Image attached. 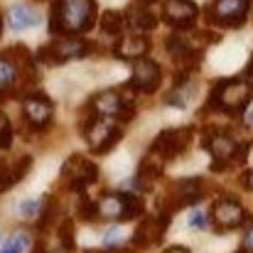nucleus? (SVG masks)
<instances>
[{
    "mask_svg": "<svg viewBox=\"0 0 253 253\" xmlns=\"http://www.w3.org/2000/svg\"><path fill=\"white\" fill-rule=\"evenodd\" d=\"M96 22V2L93 0H57L49 15V30L54 35L77 37L84 35Z\"/></svg>",
    "mask_w": 253,
    "mask_h": 253,
    "instance_id": "obj_1",
    "label": "nucleus"
},
{
    "mask_svg": "<svg viewBox=\"0 0 253 253\" xmlns=\"http://www.w3.org/2000/svg\"><path fill=\"white\" fill-rule=\"evenodd\" d=\"M253 98V86L246 79H221L211 86L207 108H216L224 113H241Z\"/></svg>",
    "mask_w": 253,
    "mask_h": 253,
    "instance_id": "obj_2",
    "label": "nucleus"
},
{
    "mask_svg": "<svg viewBox=\"0 0 253 253\" xmlns=\"http://www.w3.org/2000/svg\"><path fill=\"white\" fill-rule=\"evenodd\" d=\"M204 148L211 155V169L221 172L231 165H239L246 160V145H239L226 130H209L204 138Z\"/></svg>",
    "mask_w": 253,
    "mask_h": 253,
    "instance_id": "obj_3",
    "label": "nucleus"
},
{
    "mask_svg": "<svg viewBox=\"0 0 253 253\" xmlns=\"http://www.w3.org/2000/svg\"><path fill=\"white\" fill-rule=\"evenodd\" d=\"M204 197V179L202 177H187L179 179L169 187V192L165 194V199H160V211L172 214L174 209L182 207H192Z\"/></svg>",
    "mask_w": 253,
    "mask_h": 253,
    "instance_id": "obj_4",
    "label": "nucleus"
},
{
    "mask_svg": "<svg viewBox=\"0 0 253 253\" xmlns=\"http://www.w3.org/2000/svg\"><path fill=\"white\" fill-rule=\"evenodd\" d=\"M91 49H93V44L86 42V40H79V37H62V40H54L52 44L42 47L37 57H40L42 62H47V64H62V62L82 59Z\"/></svg>",
    "mask_w": 253,
    "mask_h": 253,
    "instance_id": "obj_5",
    "label": "nucleus"
},
{
    "mask_svg": "<svg viewBox=\"0 0 253 253\" xmlns=\"http://www.w3.org/2000/svg\"><path fill=\"white\" fill-rule=\"evenodd\" d=\"M249 10L251 0H211V5L207 7V17L219 27H241L249 17Z\"/></svg>",
    "mask_w": 253,
    "mask_h": 253,
    "instance_id": "obj_6",
    "label": "nucleus"
},
{
    "mask_svg": "<svg viewBox=\"0 0 253 253\" xmlns=\"http://www.w3.org/2000/svg\"><path fill=\"white\" fill-rule=\"evenodd\" d=\"M189 143H192V128H168L153 140L150 155L160 160H174L189 148Z\"/></svg>",
    "mask_w": 253,
    "mask_h": 253,
    "instance_id": "obj_7",
    "label": "nucleus"
},
{
    "mask_svg": "<svg viewBox=\"0 0 253 253\" xmlns=\"http://www.w3.org/2000/svg\"><path fill=\"white\" fill-rule=\"evenodd\" d=\"M82 133L86 135V143L91 145V150H93L96 155L111 153V150L116 148V143L123 138V128H121V126H111V123H106L103 118L93 121Z\"/></svg>",
    "mask_w": 253,
    "mask_h": 253,
    "instance_id": "obj_8",
    "label": "nucleus"
},
{
    "mask_svg": "<svg viewBox=\"0 0 253 253\" xmlns=\"http://www.w3.org/2000/svg\"><path fill=\"white\" fill-rule=\"evenodd\" d=\"M62 179L69 184V189L82 192L84 187L93 184L98 179V168L91 160H86L84 155H72L62 168Z\"/></svg>",
    "mask_w": 253,
    "mask_h": 253,
    "instance_id": "obj_9",
    "label": "nucleus"
},
{
    "mask_svg": "<svg viewBox=\"0 0 253 253\" xmlns=\"http://www.w3.org/2000/svg\"><path fill=\"white\" fill-rule=\"evenodd\" d=\"M169 216L172 214H165L160 211L158 216H145L143 224L135 229L133 234V246L135 249H150V246H158L165 234H168V224H169Z\"/></svg>",
    "mask_w": 253,
    "mask_h": 253,
    "instance_id": "obj_10",
    "label": "nucleus"
},
{
    "mask_svg": "<svg viewBox=\"0 0 253 253\" xmlns=\"http://www.w3.org/2000/svg\"><path fill=\"white\" fill-rule=\"evenodd\" d=\"M246 211L244 207L234 199V197H221L214 204V221H216V231H234L244 224Z\"/></svg>",
    "mask_w": 253,
    "mask_h": 253,
    "instance_id": "obj_11",
    "label": "nucleus"
},
{
    "mask_svg": "<svg viewBox=\"0 0 253 253\" xmlns=\"http://www.w3.org/2000/svg\"><path fill=\"white\" fill-rule=\"evenodd\" d=\"M22 111H25L27 123H30L35 130H42V128L52 121V113H54L52 101H49L44 93H37V91L25 96V101H22Z\"/></svg>",
    "mask_w": 253,
    "mask_h": 253,
    "instance_id": "obj_12",
    "label": "nucleus"
},
{
    "mask_svg": "<svg viewBox=\"0 0 253 253\" xmlns=\"http://www.w3.org/2000/svg\"><path fill=\"white\" fill-rule=\"evenodd\" d=\"M128 88L130 86H118V88H108V91H101V93H96L93 98H91V103H93V108L98 111V116L103 118V116H121V111L128 106V103H133L130 98H128Z\"/></svg>",
    "mask_w": 253,
    "mask_h": 253,
    "instance_id": "obj_13",
    "label": "nucleus"
},
{
    "mask_svg": "<svg viewBox=\"0 0 253 253\" xmlns=\"http://www.w3.org/2000/svg\"><path fill=\"white\" fill-rule=\"evenodd\" d=\"M160 79H163V72L158 67V62L153 59H138L133 64V77L128 84L133 86L135 91H143V93H153L158 86H160Z\"/></svg>",
    "mask_w": 253,
    "mask_h": 253,
    "instance_id": "obj_14",
    "label": "nucleus"
},
{
    "mask_svg": "<svg viewBox=\"0 0 253 253\" xmlns=\"http://www.w3.org/2000/svg\"><path fill=\"white\" fill-rule=\"evenodd\" d=\"M168 52L169 57H172V62L179 67V69H184V72H194L197 69V64L202 62V52L199 49H194L182 35H172L168 40Z\"/></svg>",
    "mask_w": 253,
    "mask_h": 253,
    "instance_id": "obj_15",
    "label": "nucleus"
},
{
    "mask_svg": "<svg viewBox=\"0 0 253 253\" xmlns=\"http://www.w3.org/2000/svg\"><path fill=\"white\" fill-rule=\"evenodd\" d=\"M199 15V7L192 0H165L163 17L172 27H192Z\"/></svg>",
    "mask_w": 253,
    "mask_h": 253,
    "instance_id": "obj_16",
    "label": "nucleus"
},
{
    "mask_svg": "<svg viewBox=\"0 0 253 253\" xmlns=\"http://www.w3.org/2000/svg\"><path fill=\"white\" fill-rule=\"evenodd\" d=\"M32 165V158L30 155H20L17 160H0V194L12 189Z\"/></svg>",
    "mask_w": 253,
    "mask_h": 253,
    "instance_id": "obj_17",
    "label": "nucleus"
},
{
    "mask_svg": "<svg viewBox=\"0 0 253 253\" xmlns=\"http://www.w3.org/2000/svg\"><path fill=\"white\" fill-rule=\"evenodd\" d=\"M118 59H145L148 49H150V40L145 35H128L123 40H118V44L113 47Z\"/></svg>",
    "mask_w": 253,
    "mask_h": 253,
    "instance_id": "obj_18",
    "label": "nucleus"
},
{
    "mask_svg": "<svg viewBox=\"0 0 253 253\" xmlns=\"http://www.w3.org/2000/svg\"><path fill=\"white\" fill-rule=\"evenodd\" d=\"M160 177H163V165L155 163V155H148V158L140 163V168H138V177H135V184H138V187H135V189L150 192Z\"/></svg>",
    "mask_w": 253,
    "mask_h": 253,
    "instance_id": "obj_19",
    "label": "nucleus"
},
{
    "mask_svg": "<svg viewBox=\"0 0 253 253\" xmlns=\"http://www.w3.org/2000/svg\"><path fill=\"white\" fill-rule=\"evenodd\" d=\"M126 22H128V27H130L135 35H143V32H150V30L158 25V17H155L150 10H145V7H140V5H133V7H128V12H126Z\"/></svg>",
    "mask_w": 253,
    "mask_h": 253,
    "instance_id": "obj_20",
    "label": "nucleus"
},
{
    "mask_svg": "<svg viewBox=\"0 0 253 253\" xmlns=\"http://www.w3.org/2000/svg\"><path fill=\"white\" fill-rule=\"evenodd\" d=\"M17 77H20V69H17L15 59L7 52H2L0 54V96L12 93V88L17 84Z\"/></svg>",
    "mask_w": 253,
    "mask_h": 253,
    "instance_id": "obj_21",
    "label": "nucleus"
},
{
    "mask_svg": "<svg viewBox=\"0 0 253 253\" xmlns=\"http://www.w3.org/2000/svg\"><path fill=\"white\" fill-rule=\"evenodd\" d=\"M98 209H101V216H106V219H111V221H126V197H123V192H118V194H106L103 199H101V204H98Z\"/></svg>",
    "mask_w": 253,
    "mask_h": 253,
    "instance_id": "obj_22",
    "label": "nucleus"
},
{
    "mask_svg": "<svg viewBox=\"0 0 253 253\" xmlns=\"http://www.w3.org/2000/svg\"><path fill=\"white\" fill-rule=\"evenodd\" d=\"M35 25H40V15L32 7H27V5H12L10 7V27L12 30L20 32V30H30Z\"/></svg>",
    "mask_w": 253,
    "mask_h": 253,
    "instance_id": "obj_23",
    "label": "nucleus"
},
{
    "mask_svg": "<svg viewBox=\"0 0 253 253\" xmlns=\"http://www.w3.org/2000/svg\"><path fill=\"white\" fill-rule=\"evenodd\" d=\"M57 216H59L57 197H54V194H47V197L42 199V219H40L37 229H40V231H47V229L54 224V219H57Z\"/></svg>",
    "mask_w": 253,
    "mask_h": 253,
    "instance_id": "obj_24",
    "label": "nucleus"
},
{
    "mask_svg": "<svg viewBox=\"0 0 253 253\" xmlns=\"http://www.w3.org/2000/svg\"><path fill=\"white\" fill-rule=\"evenodd\" d=\"M126 25H128L126 22V15L118 12V10H106L103 17H101V27H103L106 35H121Z\"/></svg>",
    "mask_w": 253,
    "mask_h": 253,
    "instance_id": "obj_25",
    "label": "nucleus"
},
{
    "mask_svg": "<svg viewBox=\"0 0 253 253\" xmlns=\"http://www.w3.org/2000/svg\"><path fill=\"white\" fill-rule=\"evenodd\" d=\"M27 249H30V234L25 231H15L0 244V253H25Z\"/></svg>",
    "mask_w": 253,
    "mask_h": 253,
    "instance_id": "obj_26",
    "label": "nucleus"
},
{
    "mask_svg": "<svg viewBox=\"0 0 253 253\" xmlns=\"http://www.w3.org/2000/svg\"><path fill=\"white\" fill-rule=\"evenodd\" d=\"M59 244H62L64 253H74V249H77V231H74L72 219L59 221Z\"/></svg>",
    "mask_w": 253,
    "mask_h": 253,
    "instance_id": "obj_27",
    "label": "nucleus"
},
{
    "mask_svg": "<svg viewBox=\"0 0 253 253\" xmlns=\"http://www.w3.org/2000/svg\"><path fill=\"white\" fill-rule=\"evenodd\" d=\"M77 211H79V216H82L84 221H91V219H96V216L101 214L98 204H96V202H91L88 197H82V199H79V204H77Z\"/></svg>",
    "mask_w": 253,
    "mask_h": 253,
    "instance_id": "obj_28",
    "label": "nucleus"
},
{
    "mask_svg": "<svg viewBox=\"0 0 253 253\" xmlns=\"http://www.w3.org/2000/svg\"><path fill=\"white\" fill-rule=\"evenodd\" d=\"M12 143V128L7 123V118L0 113V150H7Z\"/></svg>",
    "mask_w": 253,
    "mask_h": 253,
    "instance_id": "obj_29",
    "label": "nucleus"
},
{
    "mask_svg": "<svg viewBox=\"0 0 253 253\" xmlns=\"http://www.w3.org/2000/svg\"><path fill=\"white\" fill-rule=\"evenodd\" d=\"M42 211V199H25L20 202V214L22 216H37Z\"/></svg>",
    "mask_w": 253,
    "mask_h": 253,
    "instance_id": "obj_30",
    "label": "nucleus"
},
{
    "mask_svg": "<svg viewBox=\"0 0 253 253\" xmlns=\"http://www.w3.org/2000/svg\"><path fill=\"white\" fill-rule=\"evenodd\" d=\"M189 226L194 231H204V229H209V216L204 211H192L189 214Z\"/></svg>",
    "mask_w": 253,
    "mask_h": 253,
    "instance_id": "obj_31",
    "label": "nucleus"
},
{
    "mask_svg": "<svg viewBox=\"0 0 253 253\" xmlns=\"http://www.w3.org/2000/svg\"><path fill=\"white\" fill-rule=\"evenodd\" d=\"M116 239H118V229H116V226H111V229H108V234L103 236V246H108V251H111Z\"/></svg>",
    "mask_w": 253,
    "mask_h": 253,
    "instance_id": "obj_32",
    "label": "nucleus"
},
{
    "mask_svg": "<svg viewBox=\"0 0 253 253\" xmlns=\"http://www.w3.org/2000/svg\"><path fill=\"white\" fill-rule=\"evenodd\" d=\"M244 249L249 253H253V226H249V231H246V236H244Z\"/></svg>",
    "mask_w": 253,
    "mask_h": 253,
    "instance_id": "obj_33",
    "label": "nucleus"
},
{
    "mask_svg": "<svg viewBox=\"0 0 253 253\" xmlns=\"http://www.w3.org/2000/svg\"><path fill=\"white\" fill-rule=\"evenodd\" d=\"M244 184H246V189L253 192V169H249V172L244 174Z\"/></svg>",
    "mask_w": 253,
    "mask_h": 253,
    "instance_id": "obj_34",
    "label": "nucleus"
},
{
    "mask_svg": "<svg viewBox=\"0 0 253 253\" xmlns=\"http://www.w3.org/2000/svg\"><path fill=\"white\" fill-rule=\"evenodd\" d=\"M163 253H192V251L184 249V246H169V249H165Z\"/></svg>",
    "mask_w": 253,
    "mask_h": 253,
    "instance_id": "obj_35",
    "label": "nucleus"
},
{
    "mask_svg": "<svg viewBox=\"0 0 253 253\" xmlns=\"http://www.w3.org/2000/svg\"><path fill=\"white\" fill-rule=\"evenodd\" d=\"M249 84H253V57H251V62H249V67H246V77H244Z\"/></svg>",
    "mask_w": 253,
    "mask_h": 253,
    "instance_id": "obj_36",
    "label": "nucleus"
},
{
    "mask_svg": "<svg viewBox=\"0 0 253 253\" xmlns=\"http://www.w3.org/2000/svg\"><path fill=\"white\" fill-rule=\"evenodd\" d=\"M108 253H135L133 249H111Z\"/></svg>",
    "mask_w": 253,
    "mask_h": 253,
    "instance_id": "obj_37",
    "label": "nucleus"
},
{
    "mask_svg": "<svg viewBox=\"0 0 253 253\" xmlns=\"http://www.w3.org/2000/svg\"><path fill=\"white\" fill-rule=\"evenodd\" d=\"M32 253H49V251H47V249H44L42 244H37V246H35V251H32Z\"/></svg>",
    "mask_w": 253,
    "mask_h": 253,
    "instance_id": "obj_38",
    "label": "nucleus"
},
{
    "mask_svg": "<svg viewBox=\"0 0 253 253\" xmlns=\"http://www.w3.org/2000/svg\"><path fill=\"white\" fill-rule=\"evenodd\" d=\"M236 253H249V251H246V249H241V251H236Z\"/></svg>",
    "mask_w": 253,
    "mask_h": 253,
    "instance_id": "obj_39",
    "label": "nucleus"
},
{
    "mask_svg": "<svg viewBox=\"0 0 253 253\" xmlns=\"http://www.w3.org/2000/svg\"><path fill=\"white\" fill-rule=\"evenodd\" d=\"M0 32H2V17H0Z\"/></svg>",
    "mask_w": 253,
    "mask_h": 253,
    "instance_id": "obj_40",
    "label": "nucleus"
},
{
    "mask_svg": "<svg viewBox=\"0 0 253 253\" xmlns=\"http://www.w3.org/2000/svg\"><path fill=\"white\" fill-rule=\"evenodd\" d=\"M249 121H253V111H251V116H249Z\"/></svg>",
    "mask_w": 253,
    "mask_h": 253,
    "instance_id": "obj_41",
    "label": "nucleus"
}]
</instances>
